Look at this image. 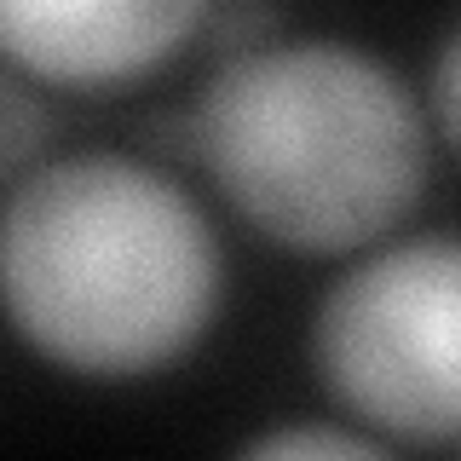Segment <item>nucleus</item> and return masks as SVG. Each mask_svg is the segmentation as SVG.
I'll return each mask as SVG.
<instances>
[{"label": "nucleus", "instance_id": "f257e3e1", "mask_svg": "<svg viewBox=\"0 0 461 461\" xmlns=\"http://www.w3.org/2000/svg\"><path fill=\"white\" fill-rule=\"evenodd\" d=\"M220 288L208 213L139 156L41 162L0 208V312L35 357L86 381L179 364L208 335Z\"/></svg>", "mask_w": 461, "mask_h": 461}, {"label": "nucleus", "instance_id": "f03ea898", "mask_svg": "<svg viewBox=\"0 0 461 461\" xmlns=\"http://www.w3.org/2000/svg\"><path fill=\"white\" fill-rule=\"evenodd\" d=\"M185 144L259 237L364 254L432 179L427 115L381 58L346 41H259L202 86Z\"/></svg>", "mask_w": 461, "mask_h": 461}, {"label": "nucleus", "instance_id": "7ed1b4c3", "mask_svg": "<svg viewBox=\"0 0 461 461\" xmlns=\"http://www.w3.org/2000/svg\"><path fill=\"white\" fill-rule=\"evenodd\" d=\"M312 364L369 438L450 450L461 432V254L450 237L386 242L312 317Z\"/></svg>", "mask_w": 461, "mask_h": 461}, {"label": "nucleus", "instance_id": "20e7f679", "mask_svg": "<svg viewBox=\"0 0 461 461\" xmlns=\"http://www.w3.org/2000/svg\"><path fill=\"white\" fill-rule=\"evenodd\" d=\"M213 0H0V58L29 81L104 93L162 69Z\"/></svg>", "mask_w": 461, "mask_h": 461}, {"label": "nucleus", "instance_id": "39448f33", "mask_svg": "<svg viewBox=\"0 0 461 461\" xmlns=\"http://www.w3.org/2000/svg\"><path fill=\"white\" fill-rule=\"evenodd\" d=\"M242 456L254 461H375L386 456L381 438L369 432H340V427H317V421H300V427H277V432H259L254 444H242Z\"/></svg>", "mask_w": 461, "mask_h": 461}, {"label": "nucleus", "instance_id": "423d86ee", "mask_svg": "<svg viewBox=\"0 0 461 461\" xmlns=\"http://www.w3.org/2000/svg\"><path fill=\"white\" fill-rule=\"evenodd\" d=\"M47 139V110L23 93V86L0 81V179H12Z\"/></svg>", "mask_w": 461, "mask_h": 461}, {"label": "nucleus", "instance_id": "0eeeda50", "mask_svg": "<svg viewBox=\"0 0 461 461\" xmlns=\"http://www.w3.org/2000/svg\"><path fill=\"white\" fill-rule=\"evenodd\" d=\"M456 35L444 41L438 69H432V144H456Z\"/></svg>", "mask_w": 461, "mask_h": 461}]
</instances>
